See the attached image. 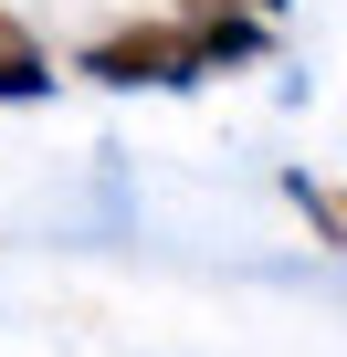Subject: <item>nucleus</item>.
<instances>
[{"mask_svg":"<svg viewBox=\"0 0 347 357\" xmlns=\"http://www.w3.org/2000/svg\"><path fill=\"white\" fill-rule=\"evenodd\" d=\"M211 63H221V53H211L200 22H137V32H105V43L84 53L95 84H200Z\"/></svg>","mask_w":347,"mask_h":357,"instance_id":"obj_1","label":"nucleus"},{"mask_svg":"<svg viewBox=\"0 0 347 357\" xmlns=\"http://www.w3.org/2000/svg\"><path fill=\"white\" fill-rule=\"evenodd\" d=\"M0 53H32V43H22V32H11V22H0Z\"/></svg>","mask_w":347,"mask_h":357,"instance_id":"obj_4","label":"nucleus"},{"mask_svg":"<svg viewBox=\"0 0 347 357\" xmlns=\"http://www.w3.org/2000/svg\"><path fill=\"white\" fill-rule=\"evenodd\" d=\"M32 95H53L43 53H0V105H32Z\"/></svg>","mask_w":347,"mask_h":357,"instance_id":"obj_3","label":"nucleus"},{"mask_svg":"<svg viewBox=\"0 0 347 357\" xmlns=\"http://www.w3.org/2000/svg\"><path fill=\"white\" fill-rule=\"evenodd\" d=\"M253 11H284V0H253Z\"/></svg>","mask_w":347,"mask_h":357,"instance_id":"obj_5","label":"nucleus"},{"mask_svg":"<svg viewBox=\"0 0 347 357\" xmlns=\"http://www.w3.org/2000/svg\"><path fill=\"white\" fill-rule=\"evenodd\" d=\"M284 190H295V211H305V221H316L326 242H347V190H326V178H305V168L284 178Z\"/></svg>","mask_w":347,"mask_h":357,"instance_id":"obj_2","label":"nucleus"}]
</instances>
